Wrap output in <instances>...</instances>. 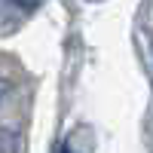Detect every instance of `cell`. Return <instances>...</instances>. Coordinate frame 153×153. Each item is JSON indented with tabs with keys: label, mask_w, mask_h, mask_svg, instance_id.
Instances as JSON below:
<instances>
[{
	"label": "cell",
	"mask_w": 153,
	"mask_h": 153,
	"mask_svg": "<svg viewBox=\"0 0 153 153\" xmlns=\"http://www.w3.org/2000/svg\"><path fill=\"white\" fill-rule=\"evenodd\" d=\"M3 89H6V86H3V83H0V95H3Z\"/></svg>",
	"instance_id": "6da1fadb"
}]
</instances>
